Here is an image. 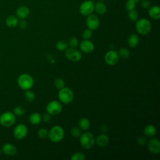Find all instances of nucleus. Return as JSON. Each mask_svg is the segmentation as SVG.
<instances>
[{
    "label": "nucleus",
    "instance_id": "nucleus-19",
    "mask_svg": "<svg viewBox=\"0 0 160 160\" xmlns=\"http://www.w3.org/2000/svg\"><path fill=\"white\" fill-rule=\"evenodd\" d=\"M95 141L98 146L103 148L108 145L109 142V138L107 135L104 134H102L98 135Z\"/></svg>",
    "mask_w": 160,
    "mask_h": 160
},
{
    "label": "nucleus",
    "instance_id": "nucleus-40",
    "mask_svg": "<svg viewBox=\"0 0 160 160\" xmlns=\"http://www.w3.org/2000/svg\"><path fill=\"white\" fill-rule=\"evenodd\" d=\"M137 142H138V144H139L141 146H143L146 142V139L144 137H139L137 139Z\"/></svg>",
    "mask_w": 160,
    "mask_h": 160
},
{
    "label": "nucleus",
    "instance_id": "nucleus-22",
    "mask_svg": "<svg viewBox=\"0 0 160 160\" xmlns=\"http://www.w3.org/2000/svg\"><path fill=\"white\" fill-rule=\"evenodd\" d=\"M156 133V128L152 124H148L144 129V134L148 137H152Z\"/></svg>",
    "mask_w": 160,
    "mask_h": 160
},
{
    "label": "nucleus",
    "instance_id": "nucleus-2",
    "mask_svg": "<svg viewBox=\"0 0 160 160\" xmlns=\"http://www.w3.org/2000/svg\"><path fill=\"white\" fill-rule=\"evenodd\" d=\"M136 29L141 35H146L151 31L152 26L150 21L145 18L138 19L136 21Z\"/></svg>",
    "mask_w": 160,
    "mask_h": 160
},
{
    "label": "nucleus",
    "instance_id": "nucleus-31",
    "mask_svg": "<svg viewBox=\"0 0 160 160\" xmlns=\"http://www.w3.org/2000/svg\"><path fill=\"white\" fill-rule=\"evenodd\" d=\"M13 113L15 114V116H21L24 115V114L25 113V109L23 107H22L21 106H16L14 109Z\"/></svg>",
    "mask_w": 160,
    "mask_h": 160
},
{
    "label": "nucleus",
    "instance_id": "nucleus-36",
    "mask_svg": "<svg viewBox=\"0 0 160 160\" xmlns=\"http://www.w3.org/2000/svg\"><path fill=\"white\" fill-rule=\"evenodd\" d=\"M68 44L71 47V48H75L78 45V40L75 37H72L69 39Z\"/></svg>",
    "mask_w": 160,
    "mask_h": 160
},
{
    "label": "nucleus",
    "instance_id": "nucleus-3",
    "mask_svg": "<svg viewBox=\"0 0 160 160\" xmlns=\"http://www.w3.org/2000/svg\"><path fill=\"white\" fill-rule=\"evenodd\" d=\"M48 137L53 142H60L64 138V131L62 128L59 126H55L52 127L48 132Z\"/></svg>",
    "mask_w": 160,
    "mask_h": 160
},
{
    "label": "nucleus",
    "instance_id": "nucleus-16",
    "mask_svg": "<svg viewBox=\"0 0 160 160\" xmlns=\"http://www.w3.org/2000/svg\"><path fill=\"white\" fill-rule=\"evenodd\" d=\"M29 14L30 10L26 6H21L16 11V16L19 19H25Z\"/></svg>",
    "mask_w": 160,
    "mask_h": 160
},
{
    "label": "nucleus",
    "instance_id": "nucleus-25",
    "mask_svg": "<svg viewBox=\"0 0 160 160\" xmlns=\"http://www.w3.org/2000/svg\"><path fill=\"white\" fill-rule=\"evenodd\" d=\"M128 17L130 21H131L132 22H136L138 19V18H139L138 12L135 9L129 11H128Z\"/></svg>",
    "mask_w": 160,
    "mask_h": 160
},
{
    "label": "nucleus",
    "instance_id": "nucleus-27",
    "mask_svg": "<svg viewBox=\"0 0 160 160\" xmlns=\"http://www.w3.org/2000/svg\"><path fill=\"white\" fill-rule=\"evenodd\" d=\"M68 44L64 41H59L57 43H56V48L58 49V50L60 51H65L66 50L67 48H68Z\"/></svg>",
    "mask_w": 160,
    "mask_h": 160
},
{
    "label": "nucleus",
    "instance_id": "nucleus-4",
    "mask_svg": "<svg viewBox=\"0 0 160 160\" xmlns=\"http://www.w3.org/2000/svg\"><path fill=\"white\" fill-rule=\"evenodd\" d=\"M80 143L82 147L86 149H91L95 143V138L90 132H85L81 134Z\"/></svg>",
    "mask_w": 160,
    "mask_h": 160
},
{
    "label": "nucleus",
    "instance_id": "nucleus-38",
    "mask_svg": "<svg viewBox=\"0 0 160 160\" xmlns=\"http://www.w3.org/2000/svg\"><path fill=\"white\" fill-rule=\"evenodd\" d=\"M18 25H19V27L21 29H25L28 26V23L25 19H21V21L18 22Z\"/></svg>",
    "mask_w": 160,
    "mask_h": 160
},
{
    "label": "nucleus",
    "instance_id": "nucleus-43",
    "mask_svg": "<svg viewBox=\"0 0 160 160\" xmlns=\"http://www.w3.org/2000/svg\"><path fill=\"white\" fill-rule=\"evenodd\" d=\"M99 1H101V2H102V1H105V0H99Z\"/></svg>",
    "mask_w": 160,
    "mask_h": 160
},
{
    "label": "nucleus",
    "instance_id": "nucleus-24",
    "mask_svg": "<svg viewBox=\"0 0 160 160\" xmlns=\"http://www.w3.org/2000/svg\"><path fill=\"white\" fill-rule=\"evenodd\" d=\"M78 125H79V127L81 129L86 131V130H87L89 128L90 122H89V121L88 118H82L79 121Z\"/></svg>",
    "mask_w": 160,
    "mask_h": 160
},
{
    "label": "nucleus",
    "instance_id": "nucleus-13",
    "mask_svg": "<svg viewBox=\"0 0 160 160\" xmlns=\"http://www.w3.org/2000/svg\"><path fill=\"white\" fill-rule=\"evenodd\" d=\"M148 148L152 154H158L160 152V142L158 139L152 138L148 142Z\"/></svg>",
    "mask_w": 160,
    "mask_h": 160
},
{
    "label": "nucleus",
    "instance_id": "nucleus-29",
    "mask_svg": "<svg viewBox=\"0 0 160 160\" xmlns=\"http://www.w3.org/2000/svg\"><path fill=\"white\" fill-rule=\"evenodd\" d=\"M86 159L85 154L81 152H76L71 157V160H84Z\"/></svg>",
    "mask_w": 160,
    "mask_h": 160
},
{
    "label": "nucleus",
    "instance_id": "nucleus-21",
    "mask_svg": "<svg viewBox=\"0 0 160 160\" xmlns=\"http://www.w3.org/2000/svg\"><path fill=\"white\" fill-rule=\"evenodd\" d=\"M139 37L136 34H131L129 36L128 39V43L131 48L136 47L139 44Z\"/></svg>",
    "mask_w": 160,
    "mask_h": 160
},
{
    "label": "nucleus",
    "instance_id": "nucleus-9",
    "mask_svg": "<svg viewBox=\"0 0 160 160\" xmlns=\"http://www.w3.org/2000/svg\"><path fill=\"white\" fill-rule=\"evenodd\" d=\"M119 56L118 52L111 50L106 52L104 56V61L107 64L110 66L115 65L119 61Z\"/></svg>",
    "mask_w": 160,
    "mask_h": 160
},
{
    "label": "nucleus",
    "instance_id": "nucleus-41",
    "mask_svg": "<svg viewBox=\"0 0 160 160\" xmlns=\"http://www.w3.org/2000/svg\"><path fill=\"white\" fill-rule=\"evenodd\" d=\"M131 1H133V2H136V3H137V2H139V1H141V0H131Z\"/></svg>",
    "mask_w": 160,
    "mask_h": 160
},
{
    "label": "nucleus",
    "instance_id": "nucleus-20",
    "mask_svg": "<svg viewBox=\"0 0 160 160\" xmlns=\"http://www.w3.org/2000/svg\"><path fill=\"white\" fill-rule=\"evenodd\" d=\"M94 11L99 14L102 15L106 12V6L101 1H98L94 4Z\"/></svg>",
    "mask_w": 160,
    "mask_h": 160
},
{
    "label": "nucleus",
    "instance_id": "nucleus-30",
    "mask_svg": "<svg viewBox=\"0 0 160 160\" xmlns=\"http://www.w3.org/2000/svg\"><path fill=\"white\" fill-rule=\"evenodd\" d=\"M54 85L57 89H62V88L64 87L65 82H64V81L62 79L57 78L54 81Z\"/></svg>",
    "mask_w": 160,
    "mask_h": 160
},
{
    "label": "nucleus",
    "instance_id": "nucleus-10",
    "mask_svg": "<svg viewBox=\"0 0 160 160\" xmlns=\"http://www.w3.org/2000/svg\"><path fill=\"white\" fill-rule=\"evenodd\" d=\"M28 134V128L23 124H18L14 129L13 134L16 139H22L24 138Z\"/></svg>",
    "mask_w": 160,
    "mask_h": 160
},
{
    "label": "nucleus",
    "instance_id": "nucleus-34",
    "mask_svg": "<svg viewBox=\"0 0 160 160\" xmlns=\"http://www.w3.org/2000/svg\"><path fill=\"white\" fill-rule=\"evenodd\" d=\"M92 35V30L89 29H85L82 33V37L84 39H89Z\"/></svg>",
    "mask_w": 160,
    "mask_h": 160
},
{
    "label": "nucleus",
    "instance_id": "nucleus-15",
    "mask_svg": "<svg viewBox=\"0 0 160 160\" xmlns=\"http://www.w3.org/2000/svg\"><path fill=\"white\" fill-rule=\"evenodd\" d=\"M2 152L6 156H12L17 152V149L14 145L11 143H5L2 147Z\"/></svg>",
    "mask_w": 160,
    "mask_h": 160
},
{
    "label": "nucleus",
    "instance_id": "nucleus-11",
    "mask_svg": "<svg viewBox=\"0 0 160 160\" xmlns=\"http://www.w3.org/2000/svg\"><path fill=\"white\" fill-rule=\"evenodd\" d=\"M65 56L67 59L73 62L79 61L82 58L81 53L78 50L74 49V48L68 49L65 52Z\"/></svg>",
    "mask_w": 160,
    "mask_h": 160
},
{
    "label": "nucleus",
    "instance_id": "nucleus-39",
    "mask_svg": "<svg viewBox=\"0 0 160 160\" xmlns=\"http://www.w3.org/2000/svg\"><path fill=\"white\" fill-rule=\"evenodd\" d=\"M51 115L49 113H44L42 114V116L41 117V119H42V121L45 122H48L51 120Z\"/></svg>",
    "mask_w": 160,
    "mask_h": 160
},
{
    "label": "nucleus",
    "instance_id": "nucleus-28",
    "mask_svg": "<svg viewBox=\"0 0 160 160\" xmlns=\"http://www.w3.org/2000/svg\"><path fill=\"white\" fill-rule=\"evenodd\" d=\"M118 53L119 56L121 57L122 58H128L130 55V52H129V50L124 48H120L119 49Z\"/></svg>",
    "mask_w": 160,
    "mask_h": 160
},
{
    "label": "nucleus",
    "instance_id": "nucleus-14",
    "mask_svg": "<svg viewBox=\"0 0 160 160\" xmlns=\"http://www.w3.org/2000/svg\"><path fill=\"white\" fill-rule=\"evenodd\" d=\"M81 50L86 53L91 52L94 49V44L89 39L82 40L79 45Z\"/></svg>",
    "mask_w": 160,
    "mask_h": 160
},
{
    "label": "nucleus",
    "instance_id": "nucleus-23",
    "mask_svg": "<svg viewBox=\"0 0 160 160\" xmlns=\"http://www.w3.org/2000/svg\"><path fill=\"white\" fill-rule=\"evenodd\" d=\"M29 121L31 124L33 125H37L41 121V116L38 112H33L29 116Z\"/></svg>",
    "mask_w": 160,
    "mask_h": 160
},
{
    "label": "nucleus",
    "instance_id": "nucleus-32",
    "mask_svg": "<svg viewBox=\"0 0 160 160\" xmlns=\"http://www.w3.org/2000/svg\"><path fill=\"white\" fill-rule=\"evenodd\" d=\"M71 134L73 137L75 138H78L81 136V132L80 130V128H77V127H73L71 129Z\"/></svg>",
    "mask_w": 160,
    "mask_h": 160
},
{
    "label": "nucleus",
    "instance_id": "nucleus-17",
    "mask_svg": "<svg viewBox=\"0 0 160 160\" xmlns=\"http://www.w3.org/2000/svg\"><path fill=\"white\" fill-rule=\"evenodd\" d=\"M148 15L153 19L158 20L160 18V8L159 6H152L148 9Z\"/></svg>",
    "mask_w": 160,
    "mask_h": 160
},
{
    "label": "nucleus",
    "instance_id": "nucleus-5",
    "mask_svg": "<svg viewBox=\"0 0 160 160\" xmlns=\"http://www.w3.org/2000/svg\"><path fill=\"white\" fill-rule=\"evenodd\" d=\"M58 98L64 104H69L74 98V93L69 88H62L58 92Z\"/></svg>",
    "mask_w": 160,
    "mask_h": 160
},
{
    "label": "nucleus",
    "instance_id": "nucleus-37",
    "mask_svg": "<svg viewBox=\"0 0 160 160\" xmlns=\"http://www.w3.org/2000/svg\"><path fill=\"white\" fill-rule=\"evenodd\" d=\"M141 6L143 9H149L151 7V2L149 0H142L141 1Z\"/></svg>",
    "mask_w": 160,
    "mask_h": 160
},
{
    "label": "nucleus",
    "instance_id": "nucleus-12",
    "mask_svg": "<svg viewBox=\"0 0 160 160\" xmlns=\"http://www.w3.org/2000/svg\"><path fill=\"white\" fill-rule=\"evenodd\" d=\"M99 19L97 16L91 14L87 16L86 24L88 29L91 30H96L99 26Z\"/></svg>",
    "mask_w": 160,
    "mask_h": 160
},
{
    "label": "nucleus",
    "instance_id": "nucleus-42",
    "mask_svg": "<svg viewBox=\"0 0 160 160\" xmlns=\"http://www.w3.org/2000/svg\"><path fill=\"white\" fill-rule=\"evenodd\" d=\"M1 153H2V149H0V156H1Z\"/></svg>",
    "mask_w": 160,
    "mask_h": 160
},
{
    "label": "nucleus",
    "instance_id": "nucleus-8",
    "mask_svg": "<svg viewBox=\"0 0 160 160\" xmlns=\"http://www.w3.org/2000/svg\"><path fill=\"white\" fill-rule=\"evenodd\" d=\"M62 109L61 104L58 101H50L46 107L47 112L50 115H58L61 112Z\"/></svg>",
    "mask_w": 160,
    "mask_h": 160
},
{
    "label": "nucleus",
    "instance_id": "nucleus-35",
    "mask_svg": "<svg viewBox=\"0 0 160 160\" xmlns=\"http://www.w3.org/2000/svg\"><path fill=\"white\" fill-rule=\"evenodd\" d=\"M38 135L39 138H45L46 137L48 136V132L46 129L44 128H41L39 129L38 131Z\"/></svg>",
    "mask_w": 160,
    "mask_h": 160
},
{
    "label": "nucleus",
    "instance_id": "nucleus-26",
    "mask_svg": "<svg viewBox=\"0 0 160 160\" xmlns=\"http://www.w3.org/2000/svg\"><path fill=\"white\" fill-rule=\"evenodd\" d=\"M24 98L27 101L32 102L35 99L36 96H35V94L32 91L28 89V90H26L24 92Z\"/></svg>",
    "mask_w": 160,
    "mask_h": 160
},
{
    "label": "nucleus",
    "instance_id": "nucleus-6",
    "mask_svg": "<svg viewBox=\"0 0 160 160\" xmlns=\"http://www.w3.org/2000/svg\"><path fill=\"white\" fill-rule=\"evenodd\" d=\"M16 122V116L11 111L3 112L0 116V124L4 127H11Z\"/></svg>",
    "mask_w": 160,
    "mask_h": 160
},
{
    "label": "nucleus",
    "instance_id": "nucleus-1",
    "mask_svg": "<svg viewBox=\"0 0 160 160\" xmlns=\"http://www.w3.org/2000/svg\"><path fill=\"white\" fill-rule=\"evenodd\" d=\"M19 87L22 90H28L32 88L34 85V79L32 77L26 73L21 74L17 80Z\"/></svg>",
    "mask_w": 160,
    "mask_h": 160
},
{
    "label": "nucleus",
    "instance_id": "nucleus-7",
    "mask_svg": "<svg viewBox=\"0 0 160 160\" xmlns=\"http://www.w3.org/2000/svg\"><path fill=\"white\" fill-rule=\"evenodd\" d=\"M79 12L84 16L92 14L94 11V4L91 0H88L82 2L79 6Z\"/></svg>",
    "mask_w": 160,
    "mask_h": 160
},
{
    "label": "nucleus",
    "instance_id": "nucleus-18",
    "mask_svg": "<svg viewBox=\"0 0 160 160\" xmlns=\"http://www.w3.org/2000/svg\"><path fill=\"white\" fill-rule=\"evenodd\" d=\"M18 22L19 19L16 17V16L14 15H9L5 19L6 25L10 28H14L16 27L18 24Z\"/></svg>",
    "mask_w": 160,
    "mask_h": 160
},
{
    "label": "nucleus",
    "instance_id": "nucleus-33",
    "mask_svg": "<svg viewBox=\"0 0 160 160\" xmlns=\"http://www.w3.org/2000/svg\"><path fill=\"white\" fill-rule=\"evenodd\" d=\"M136 3L131 1V0H128V1L126 2V9L129 11H131V10H133V9H135L136 8Z\"/></svg>",
    "mask_w": 160,
    "mask_h": 160
}]
</instances>
